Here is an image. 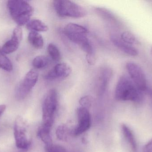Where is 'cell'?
<instances>
[{
    "label": "cell",
    "instance_id": "cell-12",
    "mask_svg": "<svg viewBox=\"0 0 152 152\" xmlns=\"http://www.w3.org/2000/svg\"><path fill=\"white\" fill-rule=\"evenodd\" d=\"M112 76V71L110 69L103 70L99 77V93L102 95L107 88Z\"/></svg>",
    "mask_w": 152,
    "mask_h": 152
},
{
    "label": "cell",
    "instance_id": "cell-7",
    "mask_svg": "<svg viewBox=\"0 0 152 152\" xmlns=\"http://www.w3.org/2000/svg\"><path fill=\"white\" fill-rule=\"evenodd\" d=\"M14 136L17 148L26 150L30 146L31 142L27 136L26 124L23 119L17 117L14 126Z\"/></svg>",
    "mask_w": 152,
    "mask_h": 152
},
{
    "label": "cell",
    "instance_id": "cell-24",
    "mask_svg": "<svg viewBox=\"0 0 152 152\" xmlns=\"http://www.w3.org/2000/svg\"><path fill=\"white\" fill-rule=\"evenodd\" d=\"M45 149L46 152H67L66 150L60 145L51 144L49 145H45Z\"/></svg>",
    "mask_w": 152,
    "mask_h": 152
},
{
    "label": "cell",
    "instance_id": "cell-28",
    "mask_svg": "<svg viewBox=\"0 0 152 152\" xmlns=\"http://www.w3.org/2000/svg\"><path fill=\"white\" fill-rule=\"evenodd\" d=\"M151 53L152 54V46H151Z\"/></svg>",
    "mask_w": 152,
    "mask_h": 152
},
{
    "label": "cell",
    "instance_id": "cell-1",
    "mask_svg": "<svg viewBox=\"0 0 152 152\" xmlns=\"http://www.w3.org/2000/svg\"><path fill=\"white\" fill-rule=\"evenodd\" d=\"M115 96L118 101H130L140 103L143 100V92L140 91L129 76L123 75L117 83Z\"/></svg>",
    "mask_w": 152,
    "mask_h": 152
},
{
    "label": "cell",
    "instance_id": "cell-6",
    "mask_svg": "<svg viewBox=\"0 0 152 152\" xmlns=\"http://www.w3.org/2000/svg\"><path fill=\"white\" fill-rule=\"evenodd\" d=\"M126 68L129 77L137 88L142 92H146L148 89L147 80L145 74L142 68L138 64L134 62H127Z\"/></svg>",
    "mask_w": 152,
    "mask_h": 152
},
{
    "label": "cell",
    "instance_id": "cell-10",
    "mask_svg": "<svg viewBox=\"0 0 152 152\" xmlns=\"http://www.w3.org/2000/svg\"><path fill=\"white\" fill-rule=\"evenodd\" d=\"M72 72V68L66 63H59L55 65L45 75V78L48 79H55L67 77Z\"/></svg>",
    "mask_w": 152,
    "mask_h": 152
},
{
    "label": "cell",
    "instance_id": "cell-2",
    "mask_svg": "<svg viewBox=\"0 0 152 152\" xmlns=\"http://www.w3.org/2000/svg\"><path fill=\"white\" fill-rule=\"evenodd\" d=\"M7 7L12 18L19 26L26 25L34 12L33 7L26 1H9Z\"/></svg>",
    "mask_w": 152,
    "mask_h": 152
},
{
    "label": "cell",
    "instance_id": "cell-13",
    "mask_svg": "<svg viewBox=\"0 0 152 152\" xmlns=\"http://www.w3.org/2000/svg\"><path fill=\"white\" fill-rule=\"evenodd\" d=\"M122 133L126 141L130 145L133 152H136L137 145L134 136L131 129L125 124H123L121 126Z\"/></svg>",
    "mask_w": 152,
    "mask_h": 152
},
{
    "label": "cell",
    "instance_id": "cell-23",
    "mask_svg": "<svg viewBox=\"0 0 152 152\" xmlns=\"http://www.w3.org/2000/svg\"><path fill=\"white\" fill-rule=\"evenodd\" d=\"M93 101V98L91 96L86 95L80 98L79 100V103L81 107L88 109L92 105Z\"/></svg>",
    "mask_w": 152,
    "mask_h": 152
},
{
    "label": "cell",
    "instance_id": "cell-11",
    "mask_svg": "<svg viewBox=\"0 0 152 152\" xmlns=\"http://www.w3.org/2000/svg\"><path fill=\"white\" fill-rule=\"evenodd\" d=\"M111 40L116 47L126 54L132 56H136L138 55V51L135 48L124 43L118 37L115 35L111 36Z\"/></svg>",
    "mask_w": 152,
    "mask_h": 152
},
{
    "label": "cell",
    "instance_id": "cell-21",
    "mask_svg": "<svg viewBox=\"0 0 152 152\" xmlns=\"http://www.w3.org/2000/svg\"><path fill=\"white\" fill-rule=\"evenodd\" d=\"M121 39L122 41L129 45H134L139 43V41L132 33L124 32L121 34Z\"/></svg>",
    "mask_w": 152,
    "mask_h": 152
},
{
    "label": "cell",
    "instance_id": "cell-26",
    "mask_svg": "<svg viewBox=\"0 0 152 152\" xmlns=\"http://www.w3.org/2000/svg\"><path fill=\"white\" fill-rule=\"evenodd\" d=\"M143 152H152V139L145 145L144 147Z\"/></svg>",
    "mask_w": 152,
    "mask_h": 152
},
{
    "label": "cell",
    "instance_id": "cell-14",
    "mask_svg": "<svg viewBox=\"0 0 152 152\" xmlns=\"http://www.w3.org/2000/svg\"><path fill=\"white\" fill-rule=\"evenodd\" d=\"M28 40L30 45L36 49H41L43 47V38L38 32L31 31L28 34Z\"/></svg>",
    "mask_w": 152,
    "mask_h": 152
},
{
    "label": "cell",
    "instance_id": "cell-25",
    "mask_svg": "<svg viewBox=\"0 0 152 152\" xmlns=\"http://www.w3.org/2000/svg\"><path fill=\"white\" fill-rule=\"evenodd\" d=\"M86 59L90 65H94L96 62V58L94 54H86Z\"/></svg>",
    "mask_w": 152,
    "mask_h": 152
},
{
    "label": "cell",
    "instance_id": "cell-20",
    "mask_svg": "<svg viewBox=\"0 0 152 152\" xmlns=\"http://www.w3.org/2000/svg\"><path fill=\"white\" fill-rule=\"evenodd\" d=\"M47 51L50 57L55 61H59L61 59V54L58 47L54 44L51 43L47 47Z\"/></svg>",
    "mask_w": 152,
    "mask_h": 152
},
{
    "label": "cell",
    "instance_id": "cell-22",
    "mask_svg": "<svg viewBox=\"0 0 152 152\" xmlns=\"http://www.w3.org/2000/svg\"><path fill=\"white\" fill-rule=\"evenodd\" d=\"M69 134V130L66 126H61L58 127L56 131V135L58 139L62 141H67Z\"/></svg>",
    "mask_w": 152,
    "mask_h": 152
},
{
    "label": "cell",
    "instance_id": "cell-8",
    "mask_svg": "<svg viewBox=\"0 0 152 152\" xmlns=\"http://www.w3.org/2000/svg\"><path fill=\"white\" fill-rule=\"evenodd\" d=\"M77 124L72 131V134L75 136H78L87 131L91 125L90 113L88 109L79 107L77 109Z\"/></svg>",
    "mask_w": 152,
    "mask_h": 152
},
{
    "label": "cell",
    "instance_id": "cell-17",
    "mask_svg": "<svg viewBox=\"0 0 152 152\" xmlns=\"http://www.w3.org/2000/svg\"><path fill=\"white\" fill-rule=\"evenodd\" d=\"M50 62V59L48 57L45 55H39L34 59L32 64L35 69H41L47 67Z\"/></svg>",
    "mask_w": 152,
    "mask_h": 152
},
{
    "label": "cell",
    "instance_id": "cell-3",
    "mask_svg": "<svg viewBox=\"0 0 152 152\" xmlns=\"http://www.w3.org/2000/svg\"><path fill=\"white\" fill-rule=\"evenodd\" d=\"M58 105V92L54 88L50 89L47 93L43 103L42 123L41 126L51 130Z\"/></svg>",
    "mask_w": 152,
    "mask_h": 152
},
{
    "label": "cell",
    "instance_id": "cell-18",
    "mask_svg": "<svg viewBox=\"0 0 152 152\" xmlns=\"http://www.w3.org/2000/svg\"><path fill=\"white\" fill-rule=\"evenodd\" d=\"M0 68L7 71H11L13 69V66L10 60L2 51L0 46Z\"/></svg>",
    "mask_w": 152,
    "mask_h": 152
},
{
    "label": "cell",
    "instance_id": "cell-16",
    "mask_svg": "<svg viewBox=\"0 0 152 152\" xmlns=\"http://www.w3.org/2000/svg\"><path fill=\"white\" fill-rule=\"evenodd\" d=\"M65 34H83L87 35V29L83 26L75 23H69L67 24L64 27Z\"/></svg>",
    "mask_w": 152,
    "mask_h": 152
},
{
    "label": "cell",
    "instance_id": "cell-5",
    "mask_svg": "<svg viewBox=\"0 0 152 152\" xmlns=\"http://www.w3.org/2000/svg\"><path fill=\"white\" fill-rule=\"evenodd\" d=\"M38 77L39 73L35 69L30 70L27 73L15 88V96L17 100H23L28 95L36 84Z\"/></svg>",
    "mask_w": 152,
    "mask_h": 152
},
{
    "label": "cell",
    "instance_id": "cell-4",
    "mask_svg": "<svg viewBox=\"0 0 152 152\" xmlns=\"http://www.w3.org/2000/svg\"><path fill=\"white\" fill-rule=\"evenodd\" d=\"M54 10L61 17L80 18L86 15V10L82 6L68 0L53 1Z\"/></svg>",
    "mask_w": 152,
    "mask_h": 152
},
{
    "label": "cell",
    "instance_id": "cell-19",
    "mask_svg": "<svg viewBox=\"0 0 152 152\" xmlns=\"http://www.w3.org/2000/svg\"><path fill=\"white\" fill-rule=\"evenodd\" d=\"M38 136L45 145L52 144V140L50 135V130H47L40 127L38 131Z\"/></svg>",
    "mask_w": 152,
    "mask_h": 152
},
{
    "label": "cell",
    "instance_id": "cell-15",
    "mask_svg": "<svg viewBox=\"0 0 152 152\" xmlns=\"http://www.w3.org/2000/svg\"><path fill=\"white\" fill-rule=\"evenodd\" d=\"M27 29L31 31L45 32L48 30V26L45 22L40 20L34 19L29 21L26 24Z\"/></svg>",
    "mask_w": 152,
    "mask_h": 152
},
{
    "label": "cell",
    "instance_id": "cell-9",
    "mask_svg": "<svg viewBox=\"0 0 152 152\" xmlns=\"http://www.w3.org/2000/svg\"><path fill=\"white\" fill-rule=\"evenodd\" d=\"M22 30L20 26L16 27L12 33L11 38L7 41L1 47L2 51L5 54L12 53L17 51L22 38Z\"/></svg>",
    "mask_w": 152,
    "mask_h": 152
},
{
    "label": "cell",
    "instance_id": "cell-27",
    "mask_svg": "<svg viewBox=\"0 0 152 152\" xmlns=\"http://www.w3.org/2000/svg\"><path fill=\"white\" fill-rule=\"evenodd\" d=\"M6 109V106L5 105H0V117H1L3 113L4 112Z\"/></svg>",
    "mask_w": 152,
    "mask_h": 152
}]
</instances>
